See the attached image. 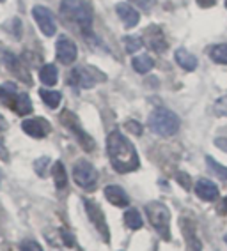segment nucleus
<instances>
[{
	"instance_id": "obj_1",
	"label": "nucleus",
	"mask_w": 227,
	"mask_h": 251,
	"mask_svg": "<svg viewBox=\"0 0 227 251\" xmlns=\"http://www.w3.org/2000/svg\"><path fill=\"white\" fill-rule=\"evenodd\" d=\"M107 151H109V157L114 170L119 174H128V172H133L141 166L135 147L121 131H112L109 135Z\"/></svg>"
},
{
	"instance_id": "obj_2",
	"label": "nucleus",
	"mask_w": 227,
	"mask_h": 251,
	"mask_svg": "<svg viewBox=\"0 0 227 251\" xmlns=\"http://www.w3.org/2000/svg\"><path fill=\"white\" fill-rule=\"evenodd\" d=\"M60 14L68 23L77 25L80 30L91 32L92 27V7L85 0H62Z\"/></svg>"
},
{
	"instance_id": "obj_3",
	"label": "nucleus",
	"mask_w": 227,
	"mask_h": 251,
	"mask_svg": "<svg viewBox=\"0 0 227 251\" xmlns=\"http://www.w3.org/2000/svg\"><path fill=\"white\" fill-rule=\"evenodd\" d=\"M147 124H149V129L153 133H156V135L172 136L177 133L181 122H179V117L174 112H170V110H167V108H156L155 112L149 115Z\"/></svg>"
},
{
	"instance_id": "obj_4",
	"label": "nucleus",
	"mask_w": 227,
	"mask_h": 251,
	"mask_svg": "<svg viewBox=\"0 0 227 251\" xmlns=\"http://www.w3.org/2000/svg\"><path fill=\"white\" fill-rule=\"evenodd\" d=\"M145 214L153 228L160 233L164 241H170V212L162 202H151L145 205Z\"/></svg>"
},
{
	"instance_id": "obj_5",
	"label": "nucleus",
	"mask_w": 227,
	"mask_h": 251,
	"mask_svg": "<svg viewBox=\"0 0 227 251\" xmlns=\"http://www.w3.org/2000/svg\"><path fill=\"white\" fill-rule=\"evenodd\" d=\"M73 180L82 189L92 191L96 188V184H98V170L89 161L80 159L73 166Z\"/></svg>"
},
{
	"instance_id": "obj_6",
	"label": "nucleus",
	"mask_w": 227,
	"mask_h": 251,
	"mask_svg": "<svg viewBox=\"0 0 227 251\" xmlns=\"http://www.w3.org/2000/svg\"><path fill=\"white\" fill-rule=\"evenodd\" d=\"M60 122H62V124L71 131L73 135L77 136L78 142H80V145H82V149H85V151H92V149H94V140H92L91 136L87 135L85 131L82 129L80 121L77 119L75 113L69 112V110H64V112L60 113Z\"/></svg>"
},
{
	"instance_id": "obj_7",
	"label": "nucleus",
	"mask_w": 227,
	"mask_h": 251,
	"mask_svg": "<svg viewBox=\"0 0 227 251\" xmlns=\"http://www.w3.org/2000/svg\"><path fill=\"white\" fill-rule=\"evenodd\" d=\"M32 16L36 20L37 27L39 30L45 34V36H54L55 32H57V25H55V18L52 11L48 7H43V5H36L34 9H32Z\"/></svg>"
},
{
	"instance_id": "obj_8",
	"label": "nucleus",
	"mask_w": 227,
	"mask_h": 251,
	"mask_svg": "<svg viewBox=\"0 0 227 251\" xmlns=\"http://www.w3.org/2000/svg\"><path fill=\"white\" fill-rule=\"evenodd\" d=\"M142 43H145V46L151 51H156V53H164L165 50H167V39H165L162 28L156 27V25H151V27L145 28Z\"/></svg>"
},
{
	"instance_id": "obj_9",
	"label": "nucleus",
	"mask_w": 227,
	"mask_h": 251,
	"mask_svg": "<svg viewBox=\"0 0 227 251\" xmlns=\"http://www.w3.org/2000/svg\"><path fill=\"white\" fill-rule=\"evenodd\" d=\"M84 205H85L87 216H89V220L94 223L96 230H98V232H101L103 239L109 242V237H110V235H109V226H107V221H105L103 211L100 209V205H98V203H94L92 200H89V198H85V200H84Z\"/></svg>"
},
{
	"instance_id": "obj_10",
	"label": "nucleus",
	"mask_w": 227,
	"mask_h": 251,
	"mask_svg": "<svg viewBox=\"0 0 227 251\" xmlns=\"http://www.w3.org/2000/svg\"><path fill=\"white\" fill-rule=\"evenodd\" d=\"M55 53H57V58H59V62L64 64V66H69L77 60V55H78V50L77 45L73 43L69 37L62 36L57 39V46H55Z\"/></svg>"
},
{
	"instance_id": "obj_11",
	"label": "nucleus",
	"mask_w": 227,
	"mask_h": 251,
	"mask_svg": "<svg viewBox=\"0 0 227 251\" xmlns=\"http://www.w3.org/2000/svg\"><path fill=\"white\" fill-rule=\"evenodd\" d=\"M22 129L25 131L28 136H32V138H45V136L52 131V126H50V122L41 119V117H36V119H27V121H23Z\"/></svg>"
},
{
	"instance_id": "obj_12",
	"label": "nucleus",
	"mask_w": 227,
	"mask_h": 251,
	"mask_svg": "<svg viewBox=\"0 0 227 251\" xmlns=\"http://www.w3.org/2000/svg\"><path fill=\"white\" fill-rule=\"evenodd\" d=\"M68 81L71 83V85L80 87V89H92V87L96 85L98 78L92 76V73H89V69L77 68V69H73V71L69 73Z\"/></svg>"
},
{
	"instance_id": "obj_13",
	"label": "nucleus",
	"mask_w": 227,
	"mask_h": 251,
	"mask_svg": "<svg viewBox=\"0 0 227 251\" xmlns=\"http://www.w3.org/2000/svg\"><path fill=\"white\" fill-rule=\"evenodd\" d=\"M115 11H117L119 20H121V22L124 23V27H128V28L135 27L137 23H139V20H141V14H139V11H137L133 5L126 4V2H121V4H117Z\"/></svg>"
},
{
	"instance_id": "obj_14",
	"label": "nucleus",
	"mask_w": 227,
	"mask_h": 251,
	"mask_svg": "<svg viewBox=\"0 0 227 251\" xmlns=\"http://www.w3.org/2000/svg\"><path fill=\"white\" fill-rule=\"evenodd\" d=\"M196 195L200 198V200H204V202H215L220 193H218V188L211 182V180L199 179L196 182Z\"/></svg>"
},
{
	"instance_id": "obj_15",
	"label": "nucleus",
	"mask_w": 227,
	"mask_h": 251,
	"mask_svg": "<svg viewBox=\"0 0 227 251\" xmlns=\"http://www.w3.org/2000/svg\"><path fill=\"white\" fill-rule=\"evenodd\" d=\"M105 197L115 207H126L130 203V198H128L126 191L121 186H115V184H110V186L105 188Z\"/></svg>"
},
{
	"instance_id": "obj_16",
	"label": "nucleus",
	"mask_w": 227,
	"mask_h": 251,
	"mask_svg": "<svg viewBox=\"0 0 227 251\" xmlns=\"http://www.w3.org/2000/svg\"><path fill=\"white\" fill-rule=\"evenodd\" d=\"M176 62L179 64V68H183L185 71H194L197 68V58L185 48L176 50Z\"/></svg>"
},
{
	"instance_id": "obj_17",
	"label": "nucleus",
	"mask_w": 227,
	"mask_h": 251,
	"mask_svg": "<svg viewBox=\"0 0 227 251\" xmlns=\"http://www.w3.org/2000/svg\"><path fill=\"white\" fill-rule=\"evenodd\" d=\"M11 108H13L18 115H28V113L32 112V101L25 92H22V94L18 92L16 98H14L13 104H11Z\"/></svg>"
},
{
	"instance_id": "obj_18",
	"label": "nucleus",
	"mask_w": 227,
	"mask_h": 251,
	"mask_svg": "<svg viewBox=\"0 0 227 251\" xmlns=\"http://www.w3.org/2000/svg\"><path fill=\"white\" fill-rule=\"evenodd\" d=\"M39 78H41V81L45 85L52 87L59 80V71H57V68H55L54 64H46V66L41 68V71H39Z\"/></svg>"
},
{
	"instance_id": "obj_19",
	"label": "nucleus",
	"mask_w": 227,
	"mask_h": 251,
	"mask_svg": "<svg viewBox=\"0 0 227 251\" xmlns=\"http://www.w3.org/2000/svg\"><path fill=\"white\" fill-rule=\"evenodd\" d=\"M133 69H135L137 73H141V75H144V73H149L151 69H153V66H155V60L149 57V55H139V57L133 58Z\"/></svg>"
},
{
	"instance_id": "obj_20",
	"label": "nucleus",
	"mask_w": 227,
	"mask_h": 251,
	"mask_svg": "<svg viewBox=\"0 0 227 251\" xmlns=\"http://www.w3.org/2000/svg\"><path fill=\"white\" fill-rule=\"evenodd\" d=\"M52 175H54L55 186L59 189H64L68 186V175H66V168L60 161H57L52 168Z\"/></svg>"
},
{
	"instance_id": "obj_21",
	"label": "nucleus",
	"mask_w": 227,
	"mask_h": 251,
	"mask_svg": "<svg viewBox=\"0 0 227 251\" xmlns=\"http://www.w3.org/2000/svg\"><path fill=\"white\" fill-rule=\"evenodd\" d=\"M39 96H41V99L45 101L46 106H50V108H57L60 104V101H62V96H60V92H57V90L41 89L39 90Z\"/></svg>"
},
{
	"instance_id": "obj_22",
	"label": "nucleus",
	"mask_w": 227,
	"mask_h": 251,
	"mask_svg": "<svg viewBox=\"0 0 227 251\" xmlns=\"http://www.w3.org/2000/svg\"><path fill=\"white\" fill-rule=\"evenodd\" d=\"M124 223L128 225V228L139 230V228H142V216L139 214L137 209H128V211L124 212Z\"/></svg>"
},
{
	"instance_id": "obj_23",
	"label": "nucleus",
	"mask_w": 227,
	"mask_h": 251,
	"mask_svg": "<svg viewBox=\"0 0 227 251\" xmlns=\"http://www.w3.org/2000/svg\"><path fill=\"white\" fill-rule=\"evenodd\" d=\"M209 57H211V60H213V62L227 66V45H226V43H222V45H217V46H213V48L209 50Z\"/></svg>"
},
{
	"instance_id": "obj_24",
	"label": "nucleus",
	"mask_w": 227,
	"mask_h": 251,
	"mask_svg": "<svg viewBox=\"0 0 227 251\" xmlns=\"http://www.w3.org/2000/svg\"><path fill=\"white\" fill-rule=\"evenodd\" d=\"M16 94H18V92H16V87H14L13 83H5V85L0 87V99H2V103H4L5 106L11 108Z\"/></svg>"
},
{
	"instance_id": "obj_25",
	"label": "nucleus",
	"mask_w": 227,
	"mask_h": 251,
	"mask_svg": "<svg viewBox=\"0 0 227 251\" xmlns=\"http://www.w3.org/2000/svg\"><path fill=\"white\" fill-rule=\"evenodd\" d=\"M206 165H208V168L211 172H213L215 175H217L218 179L222 180L224 184H227V168L226 166H222L218 161H215L213 157H206Z\"/></svg>"
},
{
	"instance_id": "obj_26",
	"label": "nucleus",
	"mask_w": 227,
	"mask_h": 251,
	"mask_svg": "<svg viewBox=\"0 0 227 251\" xmlns=\"http://www.w3.org/2000/svg\"><path fill=\"white\" fill-rule=\"evenodd\" d=\"M5 64H9V68L13 69L16 76H20V78L23 76V80H25V81H30V78L27 76V71H25L23 68H20V60L16 57H13V55H7V60H5Z\"/></svg>"
},
{
	"instance_id": "obj_27",
	"label": "nucleus",
	"mask_w": 227,
	"mask_h": 251,
	"mask_svg": "<svg viewBox=\"0 0 227 251\" xmlns=\"http://www.w3.org/2000/svg\"><path fill=\"white\" fill-rule=\"evenodd\" d=\"M123 43L128 53H133V51L142 48V37H139V36H126L123 39Z\"/></svg>"
},
{
	"instance_id": "obj_28",
	"label": "nucleus",
	"mask_w": 227,
	"mask_h": 251,
	"mask_svg": "<svg viewBox=\"0 0 227 251\" xmlns=\"http://www.w3.org/2000/svg\"><path fill=\"white\" fill-rule=\"evenodd\" d=\"M213 112L217 113L218 117H227V96L220 98L217 103L213 104Z\"/></svg>"
},
{
	"instance_id": "obj_29",
	"label": "nucleus",
	"mask_w": 227,
	"mask_h": 251,
	"mask_svg": "<svg viewBox=\"0 0 227 251\" xmlns=\"http://www.w3.org/2000/svg\"><path fill=\"white\" fill-rule=\"evenodd\" d=\"M20 251H43V248H41V244H39V242L27 239V241L20 242Z\"/></svg>"
},
{
	"instance_id": "obj_30",
	"label": "nucleus",
	"mask_w": 227,
	"mask_h": 251,
	"mask_svg": "<svg viewBox=\"0 0 227 251\" xmlns=\"http://www.w3.org/2000/svg\"><path fill=\"white\" fill-rule=\"evenodd\" d=\"M48 163H50L48 157H41L39 161H36V172L41 175V177H45L46 175V166H48Z\"/></svg>"
},
{
	"instance_id": "obj_31",
	"label": "nucleus",
	"mask_w": 227,
	"mask_h": 251,
	"mask_svg": "<svg viewBox=\"0 0 227 251\" xmlns=\"http://www.w3.org/2000/svg\"><path fill=\"white\" fill-rule=\"evenodd\" d=\"M128 127V129L132 131L133 135H137V136H141L142 135V126L139 124L137 121H126V124H124Z\"/></svg>"
},
{
	"instance_id": "obj_32",
	"label": "nucleus",
	"mask_w": 227,
	"mask_h": 251,
	"mask_svg": "<svg viewBox=\"0 0 227 251\" xmlns=\"http://www.w3.org/2000/svg\"><path fill=\"white\" fill-rule=\"evenodd\" d=\"M128 2H133V4L142 7L144 11H149L151 7H153V4H155V0H128Z\"/></svg>"
},
{
	"instance_id": "obj_33",
	"label": "nucleus",
	"mask_w": 227,
	"mask_h": 251,
	"mask_svg": "<svg viewBox=\"0 0 227 251\" xmlns=\"http://www.w3.org/2000/svg\"><path fill=\"white\" fill-rule=\"evenodd\" d=\"M177 180L183 184V188H190V177L188 175H183V174H177Z\"/></svg>"
},
{
	"instance_id": "obj_34",
	"label": "nucleus",
	"mask_w": 227,
	"mask_h": 251,
	"mask_svg": "<svg viewBox=\"0 0 227 251\" xmlns=\"http://www.w3.org/2000/svg\"><path fill=\"white\" fill-rule=\"evenodd\" d=\"M215 145H217L220 151L227 152V138H217V140H215Z\"/></svg>"
},
{
	"instance_id": "obj_35",
	"label": "nucleus",
	"mask_w": 227,
	"mask_h": 251,
	"mask_svg": "<svg viewBox=\"0 0 227 251\" xmlns=\"http://www.w3.org/2000/svg\"><path fill=\"white\" fill-rule=\"evenodd\" d=\"M215 2H217V0H197V4H199L200 7H211V5H215Z\"/></svg>"
},
{
	"instance_id": "obj_36",
	"label": "nucleus",
	"mask_w": 227,
	"mask_h": 251,
	"mask_svg": "<svg viewBox=\"0 0 227 251\" xmlns=\"http://www.w3.org/2000/svg\"><path fill=\"white\" fill-rule=\"evenodd\" d=\"M5 129H7V121L4 119V115H0V135H2Z\"/></svg>"
},
{
	"instance_id": "obj_37",
	"label": "nucleus",
	"mask_w": 227,
	"mask_h": 251,
	"mask_svg": "<svg viewBox=\"0 0 227 251\" xmlns=\"http://www.w3.org/2000/svg\"><path fill=\"white\" fill-rule=\"evenodd\" d=\"M224 241H226V242H227V233H226V237H224Z\"/></svg>"
},
{
	"instance_id": "obj_38",
	"label": "nucleus",
	"mask_w": 227,
	"mask_h": 251,
	"mask_svg": "<svg viewBox=\"0 0 227 251\" xmlns=\"http://www.w3.org/2000/svg\"><path fill=\"white\" fill-rule=\"evenodd\" d=\"M226 207H227V198H226Z\"/></svg>"
},
{
	"instance_id": "obj_39",
	"label": "nucleus",
	"mask_w": 227,
	"mask_h": 251,
	"mask_svg": "<svg viewBox=\"0 0 227 251\" xmlns=\"http://www.w3.org/2000/svg\"><path fill=\"white\" fill-rule=\"evenodd\" d=\"M226 7H227V0H226Z\"/></svg>"
},
{
	"instance_id": "obj_40",
	"label": "nucleus",
	"mask_w": 227,
	"mask_h": 251,
	"mask_svg": "<svg viewBox=\"0 0 227 251\" xmlns=\"http://www.w3.org/2000/svg\"><path fill=\"white\" fill-rule=\"evenodd\" d=\"M0 2H4V0H0Z\"/></svg>"
}]
</instances>
